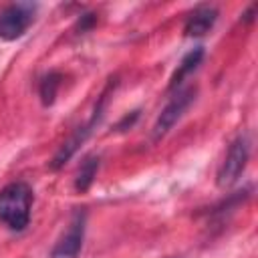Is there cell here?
Here are the masks:
<instances>
[{"label":"cell","mask_w":258,"mask_h":258,"mask_svg":"<svg viewBox=\"0 0 258 258\" xmlns=\"http://www.w3.org/2000/svg\"><path fill=\"white\" fill-rule=\"evenodd\" d=\"M32 189L24 181L8 183L0 189V220L10 230H24L30 222Z\"/></svg>","instance_id":"1"},{"label":"cell","mask_w":258,"mask_h":258,"mask_svg":"<svg viewBox=\"0 0 258 258\" xmlns=\"http://www.w3.org/2000/svg\"><path fill=\"white\" fill-rule=\"evenodd\" d=\"M111 87H113V83H109L107 85V89L99 95V101H97V105H95V111H93V115L89 117V121L85 123V125H81V127H77V131L58 147V151H56V155L52 157V163H50V167L52 169H60L73 155H75V151L87 141V137L93 133V129L97 127V123L101 121V117H103V111H105V103H107V99H109V93H111Z\"/></svg>","instance_id":"2"},{"label":"cell","mask_w":258,"mask_h":258,"mask_svg":"<svg viewBox=\"0 0 258 258\" xmlns=\"http://www.w3.org/2000/svg\"><path fill=\"white\" fill-rule=\"evenodd\" d=\"M248 157H250V139H248V135H238L230 143L226 157L218 169V185L224 189L234 185L240 179V175L244 173V169L248 165Z\"/></svg>","instance_id":"3"},{"label":"cell","mask_w":258,"mask_h":258,"mask_svg":"<svg viewBox=\"0 0 258 258\" xmlns=\"http://www.w3.org/2000/svg\"><path fill=\"white\" fill-rule=\"evenodd\" d=\"M36 4L30 2H14L0 12V38L16 40L20 38L34 20Z\"/></svg>","instance_id":"4"},{"label":"cell","mask_w":258,"mask_h":258,"mask_svg":"<svg viewBox=\"0 0 258 258\" xmlns=\"http://www.w3.org/2000/svg\"><path fill=\"white\" fill-rule=\"evenodd\" d=\"M196 95H198V89L196 87H185L181 91H177L171 101L161 109L155 125H153V139H161L181 117L183 113L189 109V105L196 101Z\"/></svg>","instance_id":"5"},{"label":"cell","mask_w":258,"mask_h":258,"mask_svg":"<svg viewBox=\"0 0 258 258\" xmlns=\"http://www.w3.org/2000/svg\"><path fill=\"white\" fill-rule=\"evenodd\" d=\"M85 222H87V214L83 210H77L71 218L69 228L52 246L50 258H79L85 240Z\"/></svg>","instance_id":"6"},{"label":"cell","mask_w":258,"mask_h":258,"mask_svg":"<svg viewBox=\"0 0 258 258\" xmlns=\"http://www.w3.org/2000/svg\"><path fill=\"white\" fill-rule=\"evenodd\" d=\"M218 20V10L214 6H198L185 20L183 32L185 36H204L206 32L212 30V26Z\"/></svg>","instance_id":"7"},{"label":"cell","mask_w":258,"mask_h":258,"mask_svg":"<svg viewBox=\"0 0 258 258\" xmlns=\"http://www.w3.org/2000/svg\"><path fill=\"white\" fill-rule=\"evenodd\" d=\"M202 58H204V46H196V48H191V50L181 58V62L177 64V69L173 71L167 89H169V91H175V89L185 81V77H189V75L200 67Z\"/></svg>","instance_id":"8"},{"label":"cell","mask_w":258,"mask_h":258,"mask_svg":"<svg viewBox=\"0 0 258 258\" xmlns=\"http://www.w3.org/2000/svg\"><path fill=\"white\" fill-rule=\"evenodd\" d=\"M99 155H87L83 161H81V167L77 171V177H75V189L77 191H87L97 175V169H99Z\"/></svg>","instance_id":"9"},{"label":"cell","mask_w":258,"mask_h":258,"mask_svg":"<svg viewBox=\"0 0 258 258\" xmlns=\"http://www.w3.org/2000/svg\"><path fill=\"white\" fill-rule=\"evenodd\" d=\"M60 81H62V75L56 73V71H50L48 75H44V77L40 79L38 95H40L42 105H52V103H54L56 93H58V87H60Z\"/></svg>","instance_id":"10"},{"label":"cell","mask_w":258,"mask_h":258,"mask_svg":"<svg viewBox=\"0 0 258 258\" xmlns=\"http://www.w3.org/2000/svg\"><path fill=\"white\" fill-rule=\"evenodd\" d=\"M95 22H97V14H83V16L77 20V26H75L77 34H85L87 30H91V28L95 26Z\"/></svg>","instance_id":"11"}]
</instances>
